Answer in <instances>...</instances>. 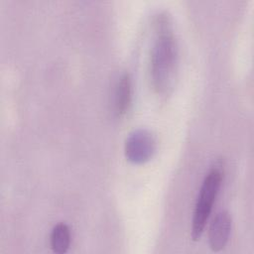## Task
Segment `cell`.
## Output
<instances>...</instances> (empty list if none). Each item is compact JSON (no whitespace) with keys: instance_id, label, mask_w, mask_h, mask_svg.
Wrapping results in <instances>:
<instances>
[{"instance_id":"1","label":"cell","mask_w":254,"mask_h":254,"mask_svg":"<svg viewBox=\"0 0 254 254\" xmlns=\"http://www.w3.org/2000/svg\"><path fill=\"white\" fill-rule=\"evenodd\" d=\"M178 66V45L173 23L167 12L155 20V38L150 58V77L158 94H168L174 85Z\"/></svg>"},{"instance_id":"2","label":"cell","mask_w":254,"mask_h":254,"mask_svg":"<svg viewBox=\"0 0 254 254\" xmlns=\"http://www.w3.org/2000/svg\"><path fill=\"white\" fill-rule=\"evenodd\" d=\"M221 181L222 173L217 167H213L202 181L191 221V238L194 241L198 240L203 233L213 202L219 191Z\"/></svg>"},{"instance_id":"3","label":"cell","mask_w":254,"mask_h":254,"mask_svg":"<svg viewBox=\"0 0 254 254\" xmlns=\"http://www.w3.org/2000/svg\"><path fill=\"white\" fill-rule=\"evenodd\" d=\"M156 141L154 136L145 129H137L129 134L125 142L126 158L136 164L148 161L154 154Z\"/></svg>"},{"instance_id":"4","label":"cell","mask_w":254,"mask_h":254,"mask_svg":"<svg viewBox=\"0 0 254 254\" xmlns=\"http://www.w3.org/2000/svg\"><path fill=\"white\" fill-rule=\"evenodd\" d=\"M231 216L226 210H221L212 218L208 228V243L212 251L218 252L228 242L231 231Z\"/></svg>"},{"instance_id":"5","label":"cell","mask_w":254,"mask_h":254,"mask_svg":"<svg viewBox=\"0 0 254 254\" xmlns=\"http://www.w3.org/2000/svg\"><path fill=\"white\" fill-rule=\"evenodd\" d=\"M132 98V81L129 73H123L115 85L114 111L118 116L124 115L128 110Z\"/></svg>"},{"instance_id":"6","label":"cell","mask_w":254,"mask_h":254,"mask_svg":"<svg viewBox=\"0 0 254 254\" xmlns=\"http://www.w3.org/2000/svg\"><path fill=\"white\" fill-rule=\"evenodd\" d=\"M52 250L55 253H65L70 244V231L69 227L64 223H58L54 226L50 236Z\"/></svg>"}]
</instances>
